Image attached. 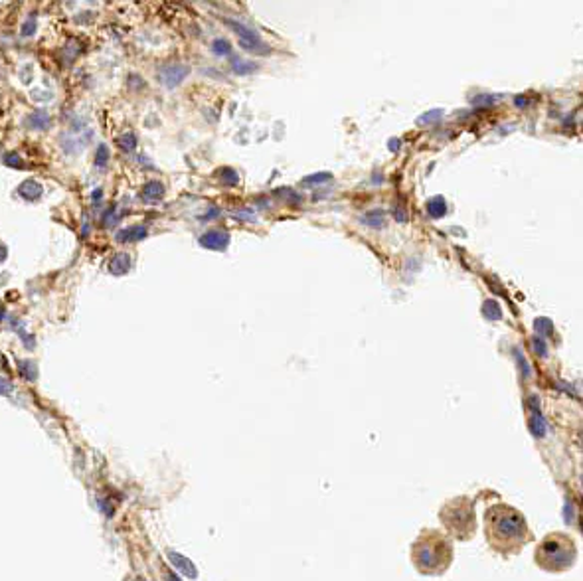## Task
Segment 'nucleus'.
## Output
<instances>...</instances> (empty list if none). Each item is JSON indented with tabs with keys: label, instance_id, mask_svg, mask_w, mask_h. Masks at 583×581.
<instances>
[{
	"label": "nucleus",
	"instance_id": "obj_1",
	"mask_svg": "<svg viewBox=\"0 0 583 581\" xmlns=\"http://www.w3.org/2000/svg\"><path fill=\"white\" fill-rule=\"evenodd\" d=\"M487 532L491 544L504 552L524 546L530 538L524 516L504 504H497L487 512Z\"/></svg>",
	"mask_w": 583,
	"mask_h": 581
},
{
	"label": "nucleus",
	"instance_id": "obj_13",
	"mask_svg": "<svg viewBox=\"0 0 583 581\" xmlns=\"http://www.w3.org/2000/svg\"><path fill=\"white\" fill-rule=\"evenodd\" d=\"M362 222L366 224V226H372V228H380L382 224H384V214L380 212V210H374V212H368L364 218H362Z\"/></svg>",
	"mask_w": 583,
	"mask_h": 581
},
{
	"label": "nucleus",
	"instance_id": "obj_16",
	"mask_svg": "<svg viewBox=\"0 0 583 581\" xmlns=\"http://www.w3.org/2000/svg\"><path fill=\"white\" fill-rule=\"evenodd\" d=\"M222 182L226 184V186H236L238 182H240V178H238V172L236 170H232V168H222Z\"/></svg>",
	"mask_w": 583,
	"mask_h": 581
},
{
	"label": "nucleus",
	"instance_id": "obj_14",
	"mask_svg": "<svg viewBox=\"0 0 583 581\" xmlns=\"http://www.w3.org/2000/svg\"><path fill=\"white\" fill-rule=\"evenodd\" d=\"M441 117H443V109H433L429 113H423L417 119V125H431V123H437Z\"/></svg>",
	"mask_w": 583,
	"mask_h": 581
},
{
	"label": "nucleus",
	"instance_id": "obj_21",
	"mask_svg": "<svg viewBox=\"0 0 583 581\" xmlns=\"http://www.w3.org/2000/svg\"><path fill=\"white\" fill-rule=\"evenodd\" d=\"M234 70L238 72V74H242V76H246L248 72H251V70H255V64H246V62H242V60H238V62H234Z\"/></svg>",
	"mask_w": 583,
	"mask_h": 581
},
{
	"label": "nucleus",
	"instance_id": "obj_10",
	"mask_svg": "<svg viewBox=\"0 0 583 581\" xmlns=\"http://www.w3.org/2000/svg\"><path fill=\"white\" fill-rule=\"evenodd\" d=\"M18 192H20V196L26 198V200H36V198L42 196V186H40L38 182L28 180V182H24V184L18 188Z\"/></svg>",
	"mask_w": 583,
	"mask_h": 581
},
{
	"label": "nucleus",
	"instance_id": "obj_23",
	"mask_svg": "<svg viewBox=\"0 0 583 581\" xmlns=\"http://www.w3.org/2000/svg\"><path fill=\"white\" fill-rule=\"evenodd\" d=\"M105 163H107V147H103V145H101V147L97 149V159H95V165L103 166Z\"/></svg>",
	"mask_w": 583,
	"mask_h": 581
},
{
	"label": "nucleus",
	"instance_id": "obj_19",
	"mask_svg": "<svg viewBox=\"0 0 583 581\" xmlns=\"http://www.w3.org/2000/svg\"><path fill=\"white\" fill-rule=\"evenodd\" d=\"M119 145H121L123 151H133V149L137 147V139H135L133 135H125V137L119 139Z\"/></svg>",
	"mask_w": 583,
	"mask_h": 581
},
{
	"label": "nucleus",
	"instance_id": "obj_4",
	"mask_svg": "<svg viewBox=\"0 0 583 581\" xmlns=\"http://www.w3.org/2000/svg\"><path fill=\"white\" fill-rule=\"evenodd\" d=\"M443 520L447 522V526L457 532L467 536L473 526H475V514H473V506L469 504V500L461 498V500H453L445 510H443Z\"/></svg>",
	"mask_w": 583,
	"mask_h": 581
},
{
	"label": "nucleus",
	"instance_id": "obj_18",
	"mask_svg": "<svg viewBox=\"0 0 583 581\" xmlns=\"http://www.w3.org/2000/svg\"><path fill=\"white\" fill-rule=\"evenodd\" d=\"M212 48H214V52L218 56H230V52H232V46H230L228 40H216Z\"/></svg>",
	"mask_w": 583,
	"mask_h": 581
},
{
	"label": "nucleus",
	"instance_id": "obj_17",
	"mask_svg": "<svg viewBox=\"0 0 583 581\" xmlns=\"http://www.w3.org/2000/svg\"><path fill=\"white\" fill-rule=\"evenodd\" d=\"M485 315L489 317V319H493V321H499L500 317V307L495 303V301H487L485 303Z\"/></svg>",
	"mask_w": 583,
	"mask_h": 581
},
{
	"label": "nucleus",
	"instance_id": "obj_7",
	"mask_svg": "<svg viewBox=\"0 0 583 581\" xmlns=\"http://www.w3.org/2000/svg\"><path fill=\"white\" fill-rule=\"evenodd\" d=\"M188 76V68H184V66H168V68H165L163 70V82L167 83L168 87H174V85H178L180 82H184V78Z\"/></svg>",
	"mask_w": 583,
	"mask_h": 581
},
{
	"label": "nucleus",
	"instance_id": "obj_15",
	"mask_svg": "<svg viewBox=\"0 0 583 581\" xmlns=\"http://www.w3.org/2000/svg\"><path fill=\"white\" fill-rule=\"evenodd\" d=\"M20 374H22L26 380H36V376H38V368H36L30 360H24V362H20Z\"/></svg>",
	"mask_w": 583,
	"mask_h": 581
},
{
	"label": "nucleus",
	"instance_id": "obj_20",
	"mask_svg": "<svg viewBox=\"0 0 583 581\" xmlns=\"http://www.w3.org/2000/svg\"><path fill=\"white\" fill-rule=\"evenodd\" d=\"M333 176L329 174V172H325V174H313V176H307L303 182L305 184H321V182H327V180H331Z\"/></svg>",
	"mask_w": 583,
	"mask_h": 581
},
{
	"label": "nucleus",
	"instance_id": "obj_8",
	"mask_svg": "<svg viewBox=\"0 0 583 581\" xmlns=\"http://www.w3.org/2000/svg\"><path fill=\"white\" fill-rule=\"evenodd\" d=\"M131 267V257L127 253H117L111 261H109V271L113 275H125Z\"/></svg>",
	"mask_w": 583,
	"mask_h": 581
},
{
	"label": "nucleus",
	"instance_id": "obj_2",
	"mask_svg": "<svg viewBox=\"0 0 583 581\" xmlns=\"http://www.w3.org/2000/svg\"><path fill=\"white\" fill-rule=\"evenodd\" d=\"M414 560L419 572L441 574L451 562V544L437 532H425L414 546Z\"/></svg>",
	"mask_w": 583,
	"mask_h": 581
},
{
	"label": "nucleus",
	"instance_id": "obj_27",
	"mask_svg": "<svg viewBox=\"0 0 583 581\" xmlns=\"http://www.w3.org/2000/svg\"><path fill=\"white\" fill-rule=\"evenodd\" d=\"M390 149H392V151H394V149H400V141H392V143H390Z\"/></svg>",
	"mask_w": 583,
	"mask_h": 581
},
{
	"label": "nucleus",
	"instance_id": "obj_28",
	"mask_svg": "<svg viewBox=\"0 0 583 581\" xmlns=\"http://www.w3.org/2000/svg\"><path fill=\"white\" fill-rule=\"evenodd\" d=\"M167 580H168V581H180L178 578H174V576H170V574L167 576Z\"/></svg>",
	"mask_w": 583,
	"mask_h": 581
},
{
	"label": "nucleus",
	"instance_id": "obj_5",
	"mask_svg": "<svg viewBox=\"0 0 583 581\" xmlns=\"http://www.w3.org/2000/svg\"><path fill=\"white\" fill-rule=\"evenodd\" d=\"M230 244V234L228 232H222V230H214V232H208L200 238V246H204L206 249H212V251H222V249L228 248Z\"/></svg>",
	"mask_w": 583,
	"mask_h": 581
},
{
	"label": "nucleus",
	"instance_id": "obj_11",
	"mask_svg": "<svg viewBox=\"0 0 583 581\" xmlns=\"http://www.w3.org/2000/svg\"><path fill=\"white\" fill-rule=\"evenodd\" d=\"M427 212H429V216L431 218H443L445 216V212H447V204H445V200L441 198V196H435V198H431L429 202H427Z\"/></svg>",
	"mask_w": 583,
	"mask_h": 581
},
{
	"label": "nucleus",
	"instance_id": "obj_12",
	"mask_svg": "<svg viewBox=\"0 0 583 581\" xmlns=\"http://www.w3.org/2000/svg\"><path fill=\"white\" fill-rule=\"evenodd\" d=\"M163 194H165V188H163L161 182H149L143 188V198L145 200H159Z\"/></svg>",
	"mask_w": 583,
	"mask_h": 581
},
{
	"label": "nucleus",
	"instance_id": "obj_22",
	"mask_svg": "<svg viewBox=\"0 0 583 581\" xmlns=\"http://www.w3.org/2000/svg\"><path fill=\"white\" fill-rule=\"evenodd\" d=\"M550 329H552V323L548 319H538L536 321V331H540L542 334H548Z\"/></svg>",
	"mask_w": 583,
	"mask_h": 581
},
{
	"label": "nucleus",
	"instance_id": "obj_24",
	"mask_svg": "<svg viewBox=\"0 0 583 581\" xmlns=\"http://www.w3.org/2000/svg\"><path fill=\"white\" fill-rule=\"evenodd\" d=\"M10 392H12V386L0 378V396H10Z\"/></svg>",
	"mask_w": 583,
	"mask_h": 581
},
{
	"label": "nucleus",
	"instance_id": "obj_25",
	"mask_svg": "<svg viewBox=\"0 0 583 581\" xmlns=\"http://www.w3.org/2000/svg\"><path fill=\"white\" fill-rule=\"evenodd\" d=\"M534 348H536V352H538L540 356H546V346H544V342H542V340L534 338Z\"/></svg>",
	"mask_w": 583,
	"mask_h": 581
},
{
	"label": "nucleus",
	"instance_id": "obj_6",
	"mask_svg": "<svg viewBox=\"0 0 583 581\" xmlns=\"http://www.w3.org/2000/svg\"><path fill=\"white\" fill-rule=\"evenodd\" d=\"M168 560L174 564V568L178 570V572H182L184 576H188V578H198V570H196V566L188 560V558H184V556H180V554H176V552H168Z\"/></svg>",
	"mask_w": 583,
	"mask_h": 581
},
{
	"label": "nucleus",
	"instance_id": "obj_3",
	"mask_svg": "<svg viewBox=\"0 0 583 581\" xmlns=\"http://www.w3.org/2000/svg\"><path fill=\"white\" fill-rule=\"evenodd\" d=\"M576 544L564 534H550L536 552V562L550 572H562L576 562Z\"/></svg>",
	"mask_w": 583,
	"mask_h": 581
},
{
	"label": "nucleus",
	"instance_id": "obj_9",
	"mask_svg": "<svg viewBox=\"0 0 583 581\" xmlns=\"http://www.w3.org/2000/svg\"><path fill=\"white\" fill-rule=\"evenodd\" d=\"M147 236V228H143V226H133V228H127V230H123V232H119L117 234V240L119 242H139V240H143Z\"/></svg>",
	"mask_w": 583,
	"mask_h": 581
},
{
	"label": "nucleus",
	"instance_id": "obj_26",
	"mask_svg": "<svg viewBox=\"0 0 583 581\" xmlns=\"http://www.w3.org/2000/svg\"><path fill=\"white\" fill-rule=\"evenodd\" d=\"M4 259H6V248L0 246V261H4Z\"/></svg>",
	"mask_w": 583,
	"mask_h": 581
}]
</instances>
